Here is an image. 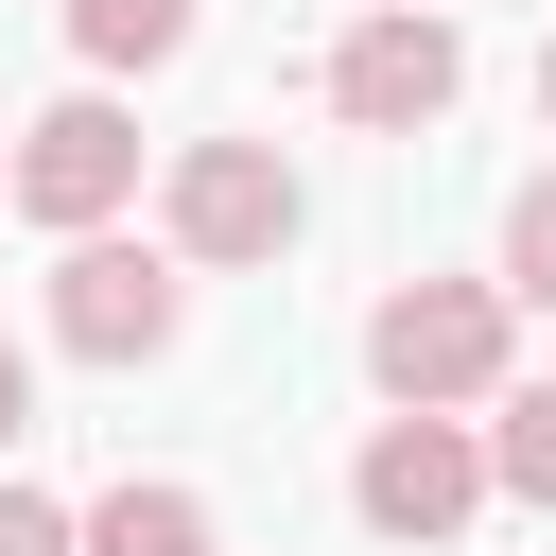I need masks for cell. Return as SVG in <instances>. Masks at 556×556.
<instances>
[{
  "instance_id": "3957f363",
  "label": "cell",
  "mask_w": 556,
  "mask_h": 556,
  "mask_svg": "<svg viewBox=\"0 0 556 556\" xmlns=\"http://www.w3.org/2000/svg\"><path fill=\"white\" fill-rule=\"evenodd\" d=\"M0 191H17V208H35L52 243H87V226H104L122 191H139V122H122L104 87H70L52 122H17V156H0Z\"/></svg>"
},
{
  "instance_id": "9c48e42d",
  "label": "cell",
  "mask_w": 556,
  "mask_h": 556,
  "mask_svg": "<svg viewBox=\"0 0 556 556\" xmlns=\"http://www.w3.org/2000/svg\"><path fill=\"white\" fill-rule=\"evenodd\" d=\"M469 452H486V486H521V504H556V382H504Z\"/></svg>"
},
{
  "instance_id": "5bb4252c",
  "label": "cell",
  "mask_w": 556,
  "mask_h": 556,
  "mask_svg": "<svg viewBox=\"0 0 556 556\" xmlns=\"http://www.w3.org/2000/svg\"><path fill=\"white\" fill-rule=\"evenodd\" d=\"M417 17H434V0H417Z\"/></svg>"
},
{
  "instance_id": "7c38bea8",
  "label": "cell",
  "mask_w": 556,
  "mask_h": 556,
  "mask_svg": "<svg viewBox=\"0 0 556 556\" xmlns=\"http://www.w3.org/2000/svg\"><path fill=\"white\" fill-rule=\"evenodd\" d=\"M17 434H35V348L0 330V452H17Z\"/></svg>"
},
{
  "instance_id": "ba28073f",
  "label": "cell",
  "mask_w": 556,
  "mask_h": 556,
  "mask_svg": "<svg viewBox=\"0 0 556 556\" xmlns=\"http://www.w3.org/2000/svg\"><path fill=\"white\" fill-rule=\"evenodd\" d=\"M70 52L87 70H174L191 52V0H70Z\"/></svg>"
},
{
  "instance_id": "8992f818",
  "label": "cell",
  "mask_w": 556,
  "mask_h": 556,
  "mask_svg": "<svg viewBox=\"0 0 556 556\" xmlns=\"http://www.w3.org/2000/svg\"><path fill=\"white\" fill-rule=\"evenodd\" d=\"M156 226H174V261H278V243H295V174H278V139H191L174 191H156Z\"/></svg>"
},
{
  "instance_id": "30bf717a",
  "label": "cell",
  "mask_w": 556,
  "mask_h": 556,
  "mask_svg": "<svg viewBox=\"0 0 556 556\" xmlns=\"http://www.w3.org/2000/svg\"><path fill=\"white\" fill-rule=\"evenodd\" d=\"M504 295L556 313V174H521V208H504Z\"/></svg>"
},
{
  "instance_id": "8fae6325",
  "label": "cell",
  "mask_w": 556,
  "mask_h": 556,
  "mask_svg": "<svg viewBox=\"0 0 556 556\" xmlns=\"http://www.w3.org/2000/svg\"><path fill=\"white\" fill-rule=\"evenodd\" d=\"M0 556H70V504L52 486H0Z\"/></svg>"
},
{
  "instance_id": "4fadbf2b",
  "label": "cell",
  "mask_w": 556,
  "mask_h": 556,
  "mask_svg": "<svg viewBox=\"0 0 556 556\" xmlns=\"http://www.w3.org/2000/svg\"><path fill=\"white\" fill-rule=\"evenodd\" d=\"M539 122H556V35H539Z\"/></svg>"
},
{
  "instance_id": "6da1fadb",
  "label": "cell",
  "mask_w": 556,
  "mask_h": 556,
  "mask_svg": "<svg viewBox=\"0 0 556 556\" xmlns=\"http://www.w3.org/2000/svg\"><path fill=\"white\" fill-rule=\"evenodd\" d=\"M365 382H382L400 417L504 400V278H400V295L365 313Z\"/></svg>"
},
{
  "instance_id": "5b68a950",
  "label": "cell",
  "mask_w": 556,
  "mask_h": 556,
  "mask_svg": "<svg viewBox=\"0 0 556 556\" xmlns=\"http://www.w3.org/2000/svg\"><path fill=\"white\" fill-rule=\"evenodd\" d=\"M452 87H469V35H452V17H417V0H382V17L330 52V122H365V139L452 122Z\"/></svg>"
},
{
  "instance_id": "277c9868",
  "label": "cell",
  "mask_w": 556,
  "mask_h": 556,
  "mask_svg": "<svg viewBox=\"0 0 556 556\" xmlns=\"http://www.w3.org/2000/svg\"><path fill=\"white\" fill-rule=\"evenodd\" d=\"M348 504H365V539L434 556V539L486 504V452H469V417H382V434L348 452Z\"/></svg>"
},
{
  "instance_id": "7a4b0ae2",
  "label": "cell",
  "mask_w": 556,
  "mask_h": 556,
  "mask_svg": "<svg viewBox=\"0 0 556 556\" xmlns=\"http://www.w3.org/2000/svg\"><path fill=\"white\" fill-rule=\"evenodd\" d=\"M174 330H191V261H174V243H104V226H87V243L52 261V348H70V365H156Z\"/></svg>"
},
{
  "instance_id": "52a82bcc",
  "label": "cell",
  "mask_w": 556,
  "mask_h": 556,
  "mask_svg": "<svg viewBox=\"0 0 556 556\" xmlns=\"http://www.w3.org/2000/svg\"><path fill=\"white\" fill-rule=\"evenodd\" d=\"M70 556H208V504H191V486H104V504L70 521Z\"/></svg>"
}]
</instances>
